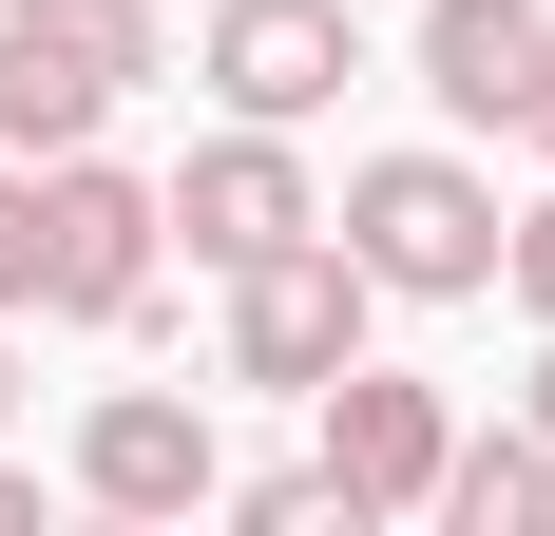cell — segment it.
<instances>
[{
    "mask_svg": "<svg viewBox=\"0 0 555 536\" xmlns=\"http://www.w3.org/2000/svg\"><path fill=\"white\" fill-rule=\"evenodd\" d=\"M345 250H364V288H384V307H479V288H499V192H479V173L460 154H364L345 173Z\"/></svg>",
    "mask_w": 555,
    "mask_h": 536,
    "instance_id": "1",
    "label": "cell"
},
{
    "mask_svg": "<svg viewBox=\"0 0 555 536\" xmlns=\"http://www.w3.org/2000/svg\"><path fill=\"white\" fill-rule=\"evenodd\" d=\"M134 77H172L154 0H0V154H77Z\"/></svg>",
    "mask_w": 555,
    "mask_h": 536,
    "instance_id": "2",
    "label": "cell"
},
{
    "mask_svg": "<svg viewBox=\"0 0 555 536\" xmlns=\"http://www.w3.org/2000/svg\"><path fill=\"white\" fill-rule=\"evenodd\" d=\"M154 250H172L154 173H115L96 135L39 154V307H57V326H154Z\"/></svg>",
    "mask_w": 555,
    "mask_h": 536,
    "instance_id": "3",
    "label": "cell"
},
{
    "mask_svg": "<svg viewBox=\"0 0 555 536\" xmlns=\"http://www.w3.org/2000/svg\"><path fill=\"white\" fill-rule=\"evenodd\" d=\"M364 250L345 230H287V250L230 268V383H269V403H326V365H364Z\"/></svg>",
    "mask_w": 555,
    "mask_h": 536,
    "instance_id": "4",
    "label": "cell"
},
{
    "mask_svg": "<svg viewBox=\"0 0 555 536\" xmlns=\"http://www.w3.org/2000/svg\"><path fill=\"white\" fill-rule=\"evenodd\" d=\"M77 498H96V518H211V498H230L211 403H172V383H115L96 422H77Z\"/></svg>",
    "mask_w": 555,
    "mask_h": 536,
    "instance_id": "5",
    "label": "cell"
},
{
    "mask_svg": "<svg viewBox=\"0 0 555 536\" xmlns=\"http://www.w3.org/2000/svg\"><path fill=\"white\" fill-rule=\"evenodd\" d=\"M345 77H364V20H345V0H211V97H230V115L307 135Z\"/></svg>",
    "mask_w": 555,
    "mask_h": 536,
    "instance_id": "6",
    "label": "cell"
},
{
    "mask_svg": "<svg viewBox=\"0 0 555 536\" xmlns=\"http://www.w3.org/2000/svg\"><path fill=\"white\" fill-rule=\"evenodd\" d=\"M441 383H402V365H326V480H345V518H422L441 498Z\"/></svg>",
    "mask_w": 555,
    "mask_h": 536,
    "instance_id": "7",
    "label": "cell"
},
{
    "mask_svg": "<svg viewBox=\"0 0 555 536\" xmlns=\"http://www.w3.org/2000/svg\"><path fill=\"white\" fill-rule=\"evenodd\" d=\"M154 212L192 230V268H249V250H287V230H326V192H307V154H287L269 115H230L211 154H192V173L154 192Z\"/></svg>",
    "mask_w": 555,
    "mask_h": 536,
    "instance_id": "8",
    "label": "cell"
},
{
    "mask_svg": "<svg viewBox=\"0 0 555 536\" xmlns=\"http://www.w3.org/2000/svg\"><path fill=\"white\" fill-rule=\"evenodd\" d=\"M537 58H555V0H422V97H441L460 135H517Z\"/></svg>",
    "mask_w": 555,
    "mask_h": 536,
    "instance_id": "9",
    "label": "cell"
},
{
    "mask_svg": "<svg viewBox=\"0 0 555 536\" xmlns=\"http://www.w3.org/2000/svg\"><path fill=\"white\" fill-rule=\"evenodd\" d=\"M422 518H460V536H537V518H555V441H537V422L441 441V498H422Z\"/></svg>",
    "mask_w": 555,
    "mask_h": 536,
    "instance_id": "10",
    "label": "cell"
},
{
    "mask_svg": "<svg viewBox=\"0 0 555 536\" xmlns=\"http://www.w3.org/2000/svg\"><path fill=\"white\" fill-rule=\"evenodd\" d=\"M39 307V154H0V326Z\"/></svg>",
    "mask_w": 555,
    "mask_h": 536,
    "instance_id": "11",
    "label": "cell"
},
{
    "mask_svg": "<svg viewBox=\"0 0 555 536\" xmlns=\"http://www.w3.org/2000/svg\"><path fill=\"white\" fill-rule=\"evenodd\" d=\"M499 288H517V307H537V326H555V192H537V212H517V230H499Z\"/></svg>",
    "mask_w": 555,
    "mask_h": 536,
    "instance_id": "12",
    "label": "cell"
},
{
    "mask_svg": "<svg viewBox=\"0 0 555 536\" xmlns=\"http://www.w3.org/2000/svg\"><path fill=\"white\" fill-rule=\"evenodd\" d=\"M517 135H537V154H555V58H537V97H517Z\"/></svg>",
    "mask_w": 555,
    "mask_h": 536,
    "instance_id": "13",
    "label": "cell"
},
{
    "mask_svg": "<svg viewBox=\"0 0 555 536\" xmlns=\"http://www.w3.org/2000/svg\"><path fill=\"white\" fill-rule=\"evenodd\" d=\"M20 518H39V480H20V460H0V536H20Z\"/></svg>",
    "mask_w": 555,
    "mask_h": 536,
    "instance_id": "14",
    "label": "cell"
},
{
    "mask_svg": "<svg viewBox=\"0 0 555 536\" xmlns=\"http://www.w3.org/2000/svg\"><path fill=\"white\" fill-rule=\"evenodd\" d=\"M517 422H537V441H555V365H537V383H517Z\"/></svg>",
    "mask_w": 555,
    "mask_h": 536,
    "instance_id": "15",
    "label": "cell"
},
{
    "mask_svg": "<svg viewBox=\"0 0 555 536\" xmlns=\"http://www.w3.org/2000/svg\"><path fill=\"white\" fill-rule=\"evenodd\" d=\"M0 403H20V365H0Z\"/></svg>",
    "mask_w": 555,
    "mask_h": 536,
    "instance_id": "16",
    "label": "cell"
}]
</instances>
